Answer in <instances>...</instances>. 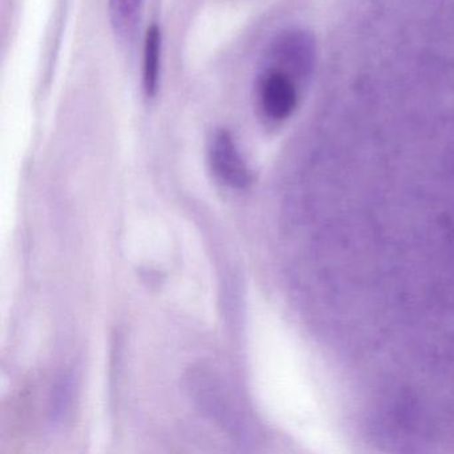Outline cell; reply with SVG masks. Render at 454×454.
I'll use <instances>...</instances> for the list:
<instances>
[{
    "label": "cell",
    "mask_w": 454,
    "mask_h": 454,
    "mask_svg": "<svg viewBox=\"0 0 454 454\" xmlns=\"http://www.w3.org/2000/svg\"><path fill=\"white\" fill-rule=\"evenodd\" d=\"M208 159L212 172L223 184L246 190L254 182V174L230 129H217L214 132L209 140Z\"/></svg>",
    "instance_id": "3"
},
{
    "label": "cell",
    "mask_w": 454,
    "mask_h": 454,
    "mask_svg": "<svg viewBox=\"0 0 454 454\" xmlns=\"http://www.w3.org/2000/svg\"><path fill=\"white\" fill-rule=\"evenodd\" d=\"M111 25L121 41L132 42L142 18L143 0H108Z\"/></svg>",
    "instance_id": "5"
},
{
    "label": "cell",
    "mask_w": 454,
    "mask_h": 454,
    "mask_svg": "<svg viewBox=\"0 0 454 454\" xmlns=\"http://www.w3.org/2000/svg\"><path fill=\"white\" fill-rule=\"evenodd\" d=\"M309 73L291 62L262 55L254 86V108L267 126L278 127L292 118L301 99L302 82Z\"/></svg>",
    "instance_id": "1"
},
{
    "label": "cell",
    "mask_w": 454,
    "mask_h": 454,
    "mask_svg": "<svg viewBox=\"0 0 454 454\" xmlns=\"http://www.w3.org/2000/svg\"><path fill=\"white\" fill-rule=\"evenodd\" d=\"M76 401V384L73 374L63 373L52 387L50 416L55 425H65L73 417Z\"/></svg>",
    "instance_id": "6"
},
{
    "label": "cell",
    "mask_w": 454,
    "mask_h": 454,
    "mask_svg": "<svg viewBox=\"0 0 454 454\" xmlns=\"http://www.w3.org/2000/svg\"><path fill=\"white\" fill-rule=\"evenodd\" d=\"M191 400L204 417L233 438L246 434V424L235 398L222 377L204 365L192 366L185 374Z\"/></svg>",
    "instance_id": "2"
},
{
    "label": "cell",
    "mask_w": 454,
    "mask_h": 454,
    "mask_svg": "<svg viewBox=\"0 0 454 454\" xmlns=\"http://www.w3.org/2000/svg\"><path fill=\"white\" fill-rule=\"evenodd\" d=\"M161 31L158 25L148 27L143 58V90L148 99H155L160 84Z\"/></svg>",
    "instance_id": "4"
}]
</instances>
